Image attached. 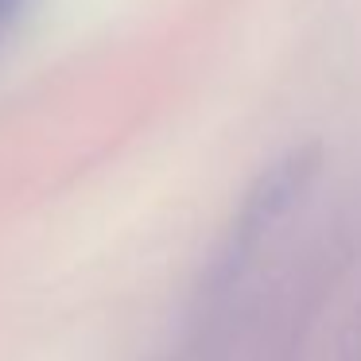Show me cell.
<instances>
[{"label": "cell", "instance_id": "1", "mask_svg": "<svg viewBox=\"0 0 361 361\" xmlns=\"http://www.w3.org/2000/svg\"><path fill=\"white\" fill-rule=\"evenodd\" d=\"M314 167H319V156L311 148H295L288 156H280L257 183H252L249 198H245L241 214H237L233 237H229V257L226 268L237 272L245 260L257 252L260 237L272 233V226H280L283 218L291 214V206L307 195L314 179Z\"/></svg>", "mask_w": 361, "mask_h": 361}, {"label": "cell", "instance_id": "2", "mask_svg": "<svg viewBox=\"0 0 361 361\" xmlns=\"http://www.w3.org/2000/svg\"><path fill=\"white\" fill-rule=\"evenodd\" d=\"M20 4H24V0H0V24H8V20L20 12Z\"/></svg>", "mask_w": 361, "mask_h": 361}]
</instances>
